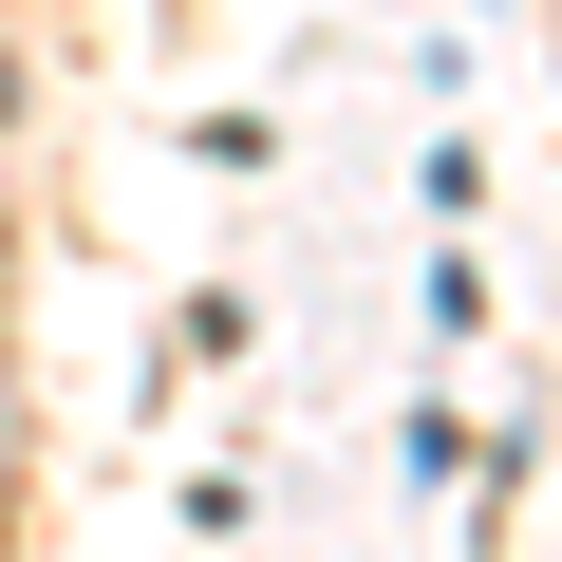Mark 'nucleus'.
<instances>
[{"mask_svg":"<svg viewBox=\"0 0 562 562\" xmlns=\"http://www.w3.org/2000/svg\"><path fill=\"white\" fill-rule=\"evenodd\" d=\"M0 562H20V450H0Z\"/></svg>","mask_w":562,"mask_h":562,"instance_id":"1","label":"nucleus"},{"mask_svg":"<svg viewBox=\"0 0 562 562\" xmlns=\"http://www.w3.org/2000/svg\"><path fill=\"white\" fill-rule=\"evenodd\" d=\"M0 319H20V225H0Z\"/></svg>","mask_w":562,"mask_h":562,"instance_id":"2","label":"nucleus"},{"mask_svg":"<svg viewBox=\"0 0 562 562\" xmlns=\"http://www.w3.org/2000/svg\"><path fill=\"white\" fill-rule=\"evenodd\" d=\"M0 132H20V57H0Z\"/></svg>","mask_w":562,"mask_h":562,"instance_id":"3","label":"nucleus"}]
</instances>
